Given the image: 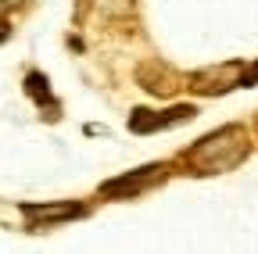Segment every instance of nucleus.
<instances>
[{"label": "nucleus", "instance_id": "20e7f679", "mask_svg": "<svg viewBox=\"0 0 258 254\" xmlns=\"http://www.w3.org/2000/svg\"><path fill=\"white\" fill-rule=\"evenodd\" d=\"M158 165H151V168H140L137 176H125V179H115V183H104L101 186V194H129V190H144L151 179H158Z\"/></svg>", "mask_w": 258, "mask_h": 254}, {"label": "nucleus", "instance_id": "f257e3e1", "mask_svg": "<svg viewBox=\"0 0 258 254\" xmlns=\"http://www.w3.org/2000/svg\"><path fill=\"white\" fill-rule=\"evenodd\" d=\"M251 143H247V133L240 129V125H226V129L205 136L198 147H190L186 161L198 168L201 176H215V172H230L237 168L244 157H247Z\"/></svg>", "mask_w": 258, "mask_h": 254}, {"label": "nucleus", "instance_id": "7ed1b4c3", "mask_svg": "<svg viewBox=\"0 0 258 254\" xmlns=\"http://www.w3.org/2000/svg\"><path fill=\"white\" fill-rule=\"evenodd\" d=\"M22 211L32 218V229H40L43 222H64V218H79L83 215L79 204H25Z\"/></svg>", "mask_w": 258, "mask_h": 254}, {"label": "nucleus", "instance_id": "f03ea898", "mask_svg": "<svg viewBox=\"0 0 258 254\" xmlns=\"http://www.w3.org/2000/svg\"><path fill=\"white\" fill-rule=\"evenodd\" d=\"M194 108H172V111H133L129 129L133 133H154V129H172V125L190 122Z\"/></svg>", "mask_w": 258, "mask_h": 254}, {"label": "nucleus", "instance_id": "0eeeda50", "mask_svg": "<svg viewBox=\"0 0 258 254\" xmlns=\"http://www.w3.org/2000/svg\"><path fill=\"white\" fill-rule=\"evenodd\" d=\"M18 4V0H0V11H4V8H15Z\"/></svg>", "mask_w": 258, "mask_h": 254}, {"label": "nucleus", "instance_id": "39448f33", "mask_svg": "<svg viewBox=\"0 0 258 254\" xmlns=\"http://www.w3.org/2000/svg\"><path fill=\"white\" fill-rule=\"evenodd\" d=\"M251 82H258V65H254V68H251V72H247V75L237 82V86H251Z\"/></svg>", "mask_w": 258, "mask_h": 254}, {"label": "nucleus", "instance_id": "423d86ee", "mask_svg": "<svg viewBox=\"0 0 258 254\" xmlns=\"http://www.w3.org/2000/svg\"><path fill=\"white\" fill-rule=\"evenodd\" d=\"M4 40H8V25H4V22H0V43H4Z\"/></svg>", "mask_w": 258, "mask_h": 254}]
</instances>
